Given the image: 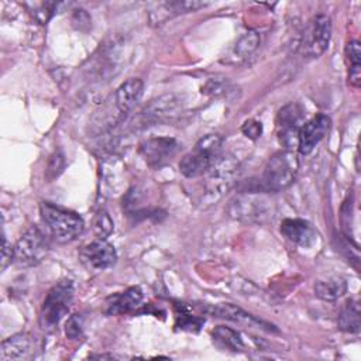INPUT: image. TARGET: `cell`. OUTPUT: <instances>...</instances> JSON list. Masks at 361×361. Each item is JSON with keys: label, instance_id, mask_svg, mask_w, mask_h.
I'll return each instance as SVG.
<instances>
[{"label": "cell", "instance_id": "4", "mask_svg": "<svg viewBox=\"0 0 361 361\" xmlns=\"http://www.w3.org/2000/svg\"><path fill=\"white\" fill-rule=\"evenodd\" d=\"M73 293L75 285L71 279H62L48 290L39 312V324L44 330H54L58 326L69 310Z\"/></svg>", "mask_w": 361, "mask_h": 361}, {"label": "cell", "instance_id": "12", "mask_svg": "<svg viewBox=\"0 0 361 361\" xmlns=\"http://www.w3.org/2000/svg\"><path fill=\"white\" fill-rule=\"evenodd\" d=\"M80 259L89 268L94 271H102L111 267L117 259V252L114 247L106 240H96L86 244L80 250Z\"/></svg>", "mask_w": 361, "mask_h": 361}, {"label": "cell", "instance_id": "14", "mask_svg": "<svg viewBox=\"0 0 361 361\" xmlns=\"http://www.w3.org/2000/svg\"><path fill=\"white\" fill-rule=\"evenodd\" d=\"M281 233L302 248L312 247L317 240V231L303 219H285L281 223Z\"/></svg>", "mask_w": 361, "mask_h": 361}, {"label": "cell", "instance_id": "10", "mask_svg": "<svg viewBox=\"0 0 361 361\" xmlns=\"http://www.w3.org/2000/svg\"><path fill=\"white\" fill-rule=\"evenodd\" d=\"M178 142L171 137H152L140 144V154L152 168H159L166 164L176 152Z\"/></svg>", "mask_w": 361, "mask_h": 361}, {"label": "cell", "instance_id": "18", "mask_svg": "<svg viewBox=\"0 0 361 361\" xmlns=\"http://www.w3.org/2000/svg\"><path fill=\"white\" fill-rule=\"evenodd\" d=\"M142 89H144V83L141 79L138 78H131L127 79L126 82H123L116 93H114V104L118 110V113L124 117L134 106L135 103L140 100L141 94H142Z\"/></svg>", "mask_w": 361, "mask_h": 361}, {"label": "cell", "instance_id": "29", "mask_svg": "<svg viewBox=\"0 0 361 361\" xmlns=\"http://www.w3.org/2000/svg\"><path fill=\"white\" fill-rule=\"evenodd\" d=\"M63 166H65L63 155H62V154H59V152H55V154L49 158V161H48L47 173H45L47 179H48V180H52L54 178H56V176L62 172Z\"/></svg>", "mask_w": 361, "mask_h": 361}, {"label": "cell", "instance_id": "19", "mask_svg": "<svg viewBox=\"0 0 361 361\" xmlns=\"http://www.w3.org/2000/svg\"><path fill=\"white\" fill-rule=\"evenodd\" d=\"M209 1H196V0H188V1H166V3H161L158 4L157 11L151 13V20L154 23H164L168 18H172L175 16L179 14H185V13H190V11H196L199 8H203L206 6H209Z\"/></svg>", "mask_w": 361, "mask_h": 361}, {"label": "cell", "instance_id": "24", "mask_svg": "<svg viewBox=\"0 0 361 361\" xmlns=\"http://www.w3.org/2000/svg\"><path fill=\"white\" fill-rule=\"evenodd\" d=\"M259 44H261L259 34L257 31H254V30H250V31H247L245 34H243L237 39L233 52H234V55L237 58L245 59V58L251 56L258 49Z\"/></svg>", "mask_w": 361, "mask_h": 361}, {"label": "cell", "instance_id": "31", "mask_svg": "<svg viewBox=\"0 0 361 361\" xmlns=\"http://www.w3.org/2000/svg\"><path fill=\"white\" fill-rule=\"evenodd\" d=\"M90 21H92L90 16L85 10H82V8L75 10V13L72 16V23L79 31H87L90 27Z\"/></svg>", "mask_w": 361, "mask_h": 361}, {"label": "cell", "instance_id": "17", "mask_svg": "<svg viewBox=\"0 0 361 361\" xmlns=\"http://www.w3.org/2000/svg\"><path fill=\"white\" fill-rule=\"evenodd\" d=\"M32 337L28 333H17L1 341L0 360H27L32 355Z\"/></svg>", "mask_w": 361, "mask_h": 361}, {"label": "cell", "instance_id": "20", "mask_svg": "<svg viewBox=\"0 0 361 361\" xmlns=\"http://www.w3.org/2000/svg\"><path fill=\"white\" fill-rule=\"evenodd\" d=\"M213 343L223 351L241 353L245 348V343L238 331L227 326H217L212 331Z\"/></svg>", "mask_w": 361, "mask_h": 361}, {"label": "cell", "instance_id": "8", "mask_svg": "<svg viewBox=\"0 0 361 361\" xmlns=\"http://www.w3.org/2000/svg\"><path fill=\"white\" fill-rule=\"evenodd\" d=\"M238 164L233 158H220L214 162V165L207 172V182H206V196L210 202L220 199L226 190L234 182L237 173Z\"/></svg>", "mask_w": 361, "mask_h": 361}, {"label": "cell", "instance_id": "9", "mask_svg": "<svg viewBox=\"0 0 361 361\" xmlns=\"http://www.w3.org/2000/svg\"><path fill=\"white\" fill-rule=\"evenodd\" d=\"M331 126L329 116L319 113L309 121H306L298 133V151L302 155H309L314 147L327 135Z\"/></svg>", "mask_w": 361, "mask_h": 361}, {"label": "cell", "instance_id": "11", "mask_svg": "<svg viewBox=\"0 0 361 361\" xmlns=\"http://www.w3.org/2000/svg\"><path fill=\"white\" fill-rule=\"evenodd\" d=\"M303 110L296 103H289L278 113L276 124H278V134L279 141L286 147L292 148L295 144L298 145V133L302 121Z\"/></svg>", "mask_w": 361, "mask_h": 361}, {"label": "cell", "instance_id": "13", "mask_svg": "<svg viewBox=\"0 0 361 361\" xmlns=\"http://www.w3.org/2000/svg\"><path fill=\"white\" fill-rule=\"evenodd\" d=\"M206 312L214 317H220V319H226L234 323H240L248 327H257V329H262L267 331H276L275 326L264 322L262 319H258L250 313H247L245 310H243L241 307L233 305V303H220V305H214L206 309Z\"/></svg>", "mask_w": 361, "mask_h": 361}, {"label": "cell", "instance_id": "30", "mask_svg": "<svg viewBox=\"0 0 361 361\" xmlns=\"http://www.w3.org/2000/svg\"><path fill=\"white\" fill-rule=\"evenodd\" d=\"M241 131H243V134H244L247 138L257 140V138L261 137V134H262V126H261V123L257 121V120H247V121L243 124Z\"/></svg>", "mask_w": 361, "mask_h": 361}, {"label": "cell", "instance_id": "6", "mask_svg": "<svg viewBox=\"0 0 361 361\" xmlns=\"http://www.w3.org/2000/svg\"><path fill=\"white\" fill-rule=\"evenodd\" d=\"M331 37V20L324 14H317L310 21L300 42V52L306 58H319L329 47Z\"/></svg>", "mask_w": 361, "mask_h": 361}, {"label": "cell", "instance_id": "21", "mask_svg": "<svg viewBox=\"0 0 361 361\" xmlns=\"http://www.w3.org/2000/svg\"><path fill=\"white\" fill-rule=\"evenodd\" d=\"M347 292V282L341 276H330L314 283V293L324 302H334Z\"/></svg>", "mask_w": 361, "mask_h": 361}, {"label": "cell", "instance_id": "32", "mask_svg": "<svg viewBox=\"0 0 361 361\" xmlns=\"http://www.w3.org/2000/svg\"><path fill=\"white\" fill-rule=\"evenodd\" d=\"M223 89H224V83L221 80L209 79L207 83L204 85V87H202V92L207 93V94H219Z\"/></svg>", "mask_w": 361, "mask_h": 361}, {"label": "cell", "instance_id": "26", "mask_svg": "<svg viewBox=\"0 0 361 361\" xmlns=\"http://www.w3.org/2000/svg\"><path fill=\"white\" fill-rule=\"evenodd\" d=\"M28 6H32V10L30 13L39 24H47L52 18V16L56 13V8H58L56 3H48V1L32 3Z\"/></svg>", "mask_w": 361, "mask_h": 361}, {"label": "cell", "instance_id": "25", "mask_svg": "<svg viewBox=\"0 0 361 361\" xmlns=\"http://www.w3.org/2000/svg\"><path fill=\"white\" fill-rule=\"evenodd\" d=\"M175 310H176V327L180 330H188V331H197L202 324L204 323V319L195 316L189 312V309L183 305V303H176L175 305Z\"/></svg>", "mask_w": 361, "mask_h": 361}, {"label": "cell", "instance_id": "33", "mask_svg": "<svg viewBox=\"0 0 361 361\" xmlns=\"http://www.w3.org/2000/svg\"><path fill=\"white\" fill-rule=\"evenodd\" d=\"M13 261V247L8 244L7 238H3V250H1V268L4 269L8 262Z\"/></svg>", "mask_w": 361, "mask_h": 361}, {"label": "cell", "instance_id": "1", "mask_svg": "<svg viewBox=\"0 0 361 361\" xmlns=\"http://www.w3.org/2000/svg\"><path fill=\"white\" fill-rule=\"evenodd\" d=\"M39 214L51 237L61 244L76 240L85 228V221L78 213L49 202H41Z\"/></svg>", "mask_w": 361, "mask_h": 361}, {"label": "cell", "instance_id": "5", "mask_svg": "<svg viewBox=\"0 0 361 361\" xmlns=\"http://www.w3.org/2000/svg\"><path fill=\"white\" fill-rule=\"evenodd\" d=\"M49 251L47 235L38 226H31L14 244L13 261L18 267H34L39 264Z\"/></svg>", "mask_w": 361, "mask_h": 361}, {"label": "cell", "instance_id": "3", "mask_svg": "<svg viewBox=\"0 0 361 361\" xmlns=\"http://www.w3.org/2000/svg\"><path fill=\"white\" fill-rule=\"evenodd\" d=\"M223 138L219 134L202 137L179 162V171L186 178H197L210 171L220 157Z\"/></svg>", "mask_w": 361, "mask_h": 361}, {"label": "cell", "instance_id": "7", "mask_svg": "<svg viewBox=\"0 0 361 361\" xmlns=\"http://www.w3.org/2000/svg\"><path fill=\"white\" fill-rule=\"evenodd\" d=\"M271 202L264 196L247 192V195L237 196L228 207L231 217L245 221H262L271 214ZM272 216V214H271Z\"/></svg>", "mask_w": 361, "mask_h": 361}, {"label": "cell", "instance_id": "15", "mask_svg": "<svg viewBox=\"0 0 361 361\" xmlns=\"http://www.w3.org/2000/svg\"><path fill=\"white\" fill-rule=\"evenodd\" d=\"M182 109V102L175 94H164L152 100L142 111L145 123H157L172 118Z\"/></svg>", "mask_w": 361, "mask_h": 361}, {"label": "cell", "instance_id": "23", "mask_svg": "<svg viewBox=\"0 0 361 361\" xmlns=\"http://www.w3.org/2000/svg\"><path fill=\"white\" fill-rule=\"evenodd\" d=\"M338 329L347 333H358L361 323H360V309L354 300L347 302L345 307L341 310L338 320Z\"/></svg>", "mask_w": 361, "mask_h": 361}, {"label": "cell", "instance_id": "2", "mask_svg": "<svg viewBox=\"0 0 361 361\" xmlns=\"http://www.w3.org/2000/svg\"><path fill=\"white\" fill-rule=\"evenodd\" d=\"M299 161L298 157L290 151H278L267 162L259 188L264 192H281L289 188L298 173Z\"/></svg>", "mask_w": 361, "mask_h": 361}, {"label": "cell", "instance_id": "28", "mask_svg": "<svg viewBox=\"0 0 361 361\" xmlns=\"http://www.w3.org/2000/svg\"><path fill=\"white\" fill-rule=\"evenodd\" d=\"M83 333V319L80 314H73L65 324V334L69 340H78Z\"/></svg>", "mask_w": 361, "mask_h": 361}, {"label": "cell", "instance_id": "22", "mask_svg": "<svg viewBox=\"0 0 361 361\" xmlns=\"http://www.w3.org/2000/svg\"><path fill=\"white\" fill-rule=\"evenodd\" d=\"M345 58L348 62V82L358 87L361 83V47L357 39H353L345 47Z\"/></svg>", "mask_w": 361, "mask_h": 361}, {"label": "cell", "instance_id": "27", "mask_svg": "<svg viewBox=\"0 0 361 361\" xmlns=\"http://www.w3.org/2000/svg\"><path fill=\"white\" fill-rule=\"evenodd\" d=\"M113 231V221L109 216L107 212L102 210L97 213L96 219H94V233L97 234L99 238L104 240L106 237H109Z\"/></svg>", "mask_w": 361, "mask_h": 361}, {"label": "cell", "instance_id": "16", "mask_svg": "<svg viewBox=\"0 0 361 361\" xmlns=\"http://www.w3.org/2000/svg\"><path fill=\"white\" fill-rule=\"evenodd\" d=\"M142 302V290L138 286H131L124 292L113 293L106 299V314H126L135 310Z\"/></svg>", "mask_w": 361, "mask_h": 361}]
</instances>
